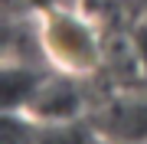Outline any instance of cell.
I'll return each instance as SVG.
<instances>
[{"instance_id":"cell-2","label":"cell","mask_w":147,"mask_h":144,"mask_svg":"<svg viewBox=\"0 0 147 144\" xmlns=\"http://www.w3.org/2000/svg\"><path fill=\"white\" fill-rule=\"evenodd\" d=\"M92 128L111 144H147V98L121 95L92 115Z\"/></svg>"},{"instance_id":"cell-3","label":"cell","mask_w":147,"mask_h":144,"mask_svg":"<svg viewBox=\"0 0 147 144\" xmlns=\"http://www.w3.org/2000/svg\"><path fill=\"white\" fill-rule=\"evenodd\" d=\"M75 82H79L75 75H62V72L46 75L20 115L42 124H72L82 112V92L75 89Z\"/></svg>"},{"instance_id":"cell-1","label":"cell","mask_w":147,"mask_h":144,"mask_svg":"<svg viewBox=\"0 0 147 144\" xmlns=\"http://www.w3.org/2000/svg\"><path fill=\"white\" fill-rule=\"evenodd\" d=\"M36 46L53 72L62 75H95L105 66L101 30L72 3H49L36 13Z\"/></svg>"},{"instance_id":"cell-4","label":"cell","mask_w":147,"mask_h":144,"mask_svg":"<svg viewBox=\"0 0 147 144\" xmlns=\"http://www.w3.org/2000/svg\"><path fill=\"white\" fill-rule=\"evenodd\" d=\"M127 46H131V53H134L137 69H141V72H144V79H147V20H137L134 26H131Z\"/></svg>"}]
</instances>
